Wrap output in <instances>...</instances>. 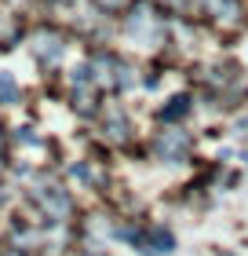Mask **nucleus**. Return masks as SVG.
<instances>
[{
	"label": "nucleus",
	"mask_w": 248,
	"mask_h": 256,
	"mask_svg": "<svg viewBox=\"0 0 248 256\" xmlns=\"http://www.w3.org/2000/svg\"><path fill=\"white\" fill-rule=\"evenodd\" d=\"M0 99L4 102H18V84L11 74H0Z\"/></svg>",
	"instance_id": "nucleus-1"
},
{
	"label": "nucleus",
	"mask_w": 248,
	"mask_h": 256,
	"mask_svg": "<svg viewBox=\"0 0 248 256\" xmlns=\"http://www.w3.org/2000/svg\"><path fill=\"white\" fill-rule=\"evenodd\" d=\"M150 238L161 246V252H168V249H172V234H168V230H150Z\"/></svg>",
	"instance_id": "nucleus-2"
}]
</instances>
